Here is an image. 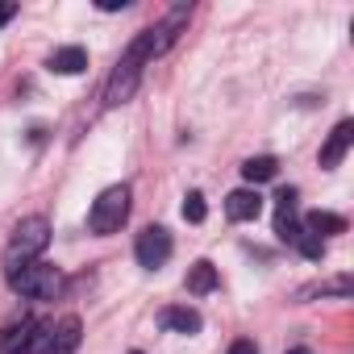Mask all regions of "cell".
I'll use <instances>...</instances> for the list:
<instances>
[{"label": "cell", "instance_id": "obj_13", "mask_svg": "<svg viewBox=\"0 0 354 354\" xmlns=\"http://www.w3.org/2000/svg\"><path fill=\"white\" fill-rule=\"evenodd\" d=\"M162 325L171 333H201V313L196 308H184V304H175V308H162Z\"/></svg>", "mask_w": 354, "mask_h": 354}, {"label": "cell", "instance_id": "obj_3", "mask_svg": "<svg viewBox=\"0 0 354 354\" xmlns=\"http://www.w3.org/2000/svg\"><path fill=\"white\" fill-rule=\"evenodd\" d=\"M9 288L17 292V296H26V300H59V292H63V271L55 267V263H30V267H21V271H13L9 275Z\"/></svg>", "mask_w": 354, "mask_h": 354}, {"label": "cell", "instance_id": "obj_20", "mask_svg": "<svg viewBox=\"0 0 354 354\" xmlns=\"http://www.w3.org/2000/svg\"><path fill=\"white\" fill-rule=\"evenodd\" d=\"M17 17V5H5V0H0V26H9Z\"/></svg>", "mask_w": 354, "mask_h": 354}, {"label": "cell", "instance_id": "obj_11", "mask_svg": "<svg viewBox=\"0 0 354 354\" xmlns=\"http://www.w3.org/2000/svg\"><path fill=\"white\" fill-rule=\"evenodd\" d=\"M46 67H50L55 75H80V71L88 67V50H84V46H63V50H55V55L46 59Z\"/></svg>", "mask_w": 354, "mask_h": 354}, {"label": "cell", "instance_id": "obj_4", "mask_svg": "<svg viewBox=\"0 0 354 354\" xmlns=\"http://www.w3.org/2000/svg\"><path fill=\"white\" fill-rule=\"evenodd\" d=\"M125 217H129V188L125 184H113V188H104L96 196V205L88 213V230L100 234V238H109V234H117L125 225Z\"/></svg>", "mask_w": 354, "mask_h": 354}, {"label": "cell", "instance_id": "obj_21", "mask_svg": "<svg viewBox=\"0 0 354 354\" xmlns=\"http://www.w3.org/2000/svg\"><path fill=\"white\" fill-rule=\"evenodd\" d=\"M288 354H308V350H288Z\"/></svg>", "mask_w": 354, "mask_h": 354}, {"label": "cell", "instance_id": "obj_6", "mask_svg": "<svg viewBox=\"0 0 354 354\" xmlns=\"http://www.w3.org/2000/svg\"><path fill=\"white\" fill-rule=\"evenodd\" d=\"M80 342H84V325H80V317H63L59 325L46 321V329H42L34 354H75Z\"/></svg>", "mask_w": 354, "mask_h": 354}, {"label": "cell", "instance_id": "obj_18", "mask_svg": "<svg viewBox=\"0 0 354 354\" xmlns=\"http://www.w3.org/2000/svg\"><path fill=\"white\" fill-rule=\"evenodd\" d=\"M129 5H133V0H100L96 9H100V13H125Z\"/></svg>", "mask_w": 354, "mask_h": 354}, {"label": "cell", "instance_id": "obj_19", "mask_svg": "<svg viewBox=\"0 0 354 354\" xmlns=\"http://www.w3.org/2000/svg\"><path fill=\"white\" fill-rule=\"evenodd\" d=\"M230 354H259V346H254L250 337H238V342L230 346Z\"/></svg>", "mask_w": 354, "mask_h": 354}, {"label": "cell", "instance_id": "obj_8", "mask_svg": "<svg viewBox=\"0 0 354 354\" xmlns=\"http://www.w3.org/2000/svg\"><path fill=\"white\" fill-rule=\"evenodd\" d=\"M279 209H275V238L279 242H288V246H296V238H300V217H296V192L292 188H283L279 196Z\"/></svg>", "mask_w": 354, "mask_h": 354}, {"label": "cell", "instance_id": "obj_17", "mask_svg": "<svg viewBox=\"0 0 354 354\" xmlns=\"http://www.w3.org/2000/svg\"><path fill=\"white\" fill-rule=\"evenodd\" d=\"M296 250H300L304 259H313V263H321V254H325V242H321V238H313V234H304V225H300V238H296Z\"/></svg>", "mask_w": 354, "mask_h": 354}, {"label": "cell", "instance_id": "obj_22", "mask_svg": "<svg viewBox=\"0 0 354 354\" xmlns=\"http://www.w3.org/2000/svg\"><path fill=\"white\" fill-rule=\"evenodd\" d=\"M129 354H142V350H129Z\"/></svg>", "mask_w": 354, "mask_h": 354}, {"label": "cell", "instance_id": "obj_9", "mask_svg": "<svg viewBox=\"0 0 354 354\" xmlns=\"http://www.w3.org/2000/svg\"><path fill=\"white\" fill-rule=\"evenodd\" d=\"M350 142H354V121L346 117V121H337V125H333V133L325 138V146H321V167H325V171H333V167L346 158Z\"/></svg>", "mask_w": 354, "mask_h": 354}, {"label": "cell", "instance_id": "obj_5", "mask_svg": "<svg viewBox=\"0 0 354 354\" xmlns=\"http://www.w3.org/2000/svg\"><path fill=\"white\" fill-rule=\"evenodd\" d=\"M171 250H175V242H171V234H167L162 225H146V230L138 234V242H133V259H138V267H146V271H158V267L171 259Z\"/></svg>", "mask_w": 354, "mask_h": 354}, {"label": "cell", "instance_id": "obj_10", "mask_svg": "<svg viewBox=\"0 0 354 354\" xmlns=\"http://www.w3.org/2000/svg\"><path fill=\"white\" fill-rule=\"evenodd\" d=\"M259 213H263V196L254 188H238V192L225 196V217L230 221H254Z\"/></svg>", "mask_w": 354, "mask_h": 354}, {"label": "cell", "instance_id": "obj_15", "mask_svg": "<svg viewBox=\"0 0 354 354\" xmlns=\"http://www.w3.org/2000/svg\"><path fill=\"white\" fill-rule=\"evenodd\" d=\"M275 175H279V162L271 154H259V158L242 162V180L246 184H267V180H275Z\"/></svg>", "mask_w": 354, "mask_h": 354}, {"label": "cell", "instance_id": "obj_12", "mask_svg": "<svg viewBox=\"0 0 354 354\" xmlns=\"http://www.w3.org/2000/svg\"><path fill=\"white\" fill-rule=\"evenodd\" d=\"M300 225H304V234H313V238H333V234H346V217H337V213H325V209L308 213Z\"/></svg>", "mask_w": 354, "mask_h": 354}, {"label": "cell", "instance_id": "obj_2", "mask_svg": "<svg viewBox=\"0 0 354 354\" xmlns=\"http://www.w3.org/2000/svg\"><path fill=\"white\" fill-rule=\"evenodd\" d=\"M46 242H50V221H46V217H26V221L13 230V242H9V250H5V275H13V271L38 263V254L46 250Z\"/></svg>", "mask_w": 354, "mask_h": 354}, {"label": "cell", "instance_id": "obj_1", "mask_svg": "<svg viewBox=\"0 0 354 354\" xmlns=\"http://www.w3.org/2000/svg\"><path fill=\"white\" fill-rule=\"evenodd\" d=\"M192 17V5H175L158 26H150V30H142L133 42H129V50L121 55V63L113 67V75H109V84H104V104L109 109H117V104H125L129 96H133V88H138V80H142V71L180 38V30H184V21Z\"/></svg>", "mask_w": 354, "mask_h": 354}, {"label": "cell", "instance_id": "obj_7", "mask_svg": "<svg viewBox=\"0 0 354 354\" xmlns=\"http://www.w3.org/2000/svg\"><path fill=\"white\" fill-rule=\"evenodd\" d=\"M42 329H46V321H34V317L9 321L5 329H0V354H34Z\"/></svg>", "mask_w": 354, "mask_h": 354}, {"label": "cell", "instance_id": "obj_16", "mask_svg": "<svg viewBox=\"0 0 354 354\" xmlns=\"http://www.w3.org/2000/svg\"><path fill=\"white\" fill-rule=\"evenodd\" d=\"M205 217H209V205H205V196H201V192H188V196H184V221L201 225Z\"/></svg>", "mask_w": 354, "mask_h": 354}, {"label": "cell", "instance_id": "obj_14", "mask_svg": "<svg viewBox=\"0 0 354 354\" xmlns=\"http://www.w3.org/2000/svg\"><path fill=\"white\" fill-rule=\"evenodd\" d=\"M184 283H188L192 296H209V292L217 288V267H213L209 259H201V263L188 267V279H184Z\"/></svg>", "mask_w": 354, "mask_h": 354}]
</instances>
